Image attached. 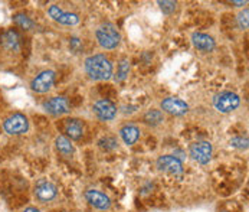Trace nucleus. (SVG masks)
I'll return each instance as SVG.
<instances>
[{
	"label": "nucleus",
	"instance_id": "obj_15",
	"mask_svg": "<svg viewBox=\"0 0 249 212\" xmlns=\"http://www.w3.org/2000/svg\"><path fill=\"white\" fill-rule=\"evenodd\" d=\"M64 132L70 140H79L84 136V123L79 118H68L64 124Z\"/></svg>",
	"mask_w": 249,
	"mask_h": 212
},
{
	"label": "nucleus",
	"instance_id": "obj_26",
	"mask_svg": "<svg viewBox=\"0 0 249 212\" xmlns=\"http://www.w3.org/2000/svg\"><path fill=\"white\" fill-rule=\"evenodd\" d=\"M20 212H42L39 208H36V207H28V208H25L23 211Z\"/></svg>",
	"mask_w": 249,
	"mask_h": 212
},
{
	"label": "nucleus",
	"instance_id": "obj_25",
	"mask_svg": "<svg viewBox=\"0 0 249 212\" xmlns=\"http://www.w3.org/2000/svg\"><path fill=\"white\" fill-rule=\"evenodd\" d=\"M238 25L242 31H247L249 26V10L244 9L239 15H238Z\"/></svg>",
	"mask_w": 249,
	"mask_h": 212
},
{
	"label": "nucleus",
	"instance_id": "obj_20",
	"mask_svg": "<svg viewBox=\"0 0 249 212\" xmlns=\"http://www.w3.org/2000/svg\"><path fill=\"white\" fill-rule=\"evenodd\" d=\"M13 22H15V25L16 26H19L20 29H23V31H31V29H34L35 28V23H34V20L29 18V16H26L25 13H16V15H13Z\"/></svg>",
	"mask_w": 249,
	"mask_h": 212
},
{
	"label": "nucleus",
	"instance_id": "obj_14",
	"mask_svg": "<svg viewBox=\"0 0 249 212\" xmlns=\"http://www.w3.org/2000/svg\"><path fill=\"white\" fill-rule=\"evenodd\" d=\"M192 45L200 51V52H212L216 48V42L211 35L202 34V32H193L192 34Z\"/></svg>",
	"mask_w": 249,
	"mask_h": 212
},
{
	"label": "nucleus",
	"instance_id": "obj_27",
	"mask_svg": "<svg viewBox=\"0 0 249 212\" xmlns=\"http://www.w3.org/2000/svg\"><path fill=\"white\" fill-rule=\"evenodd\" d=\"M248 1H232V4H236V6H245Z\"/></svg>",
	"mask_w": 249,
	"mask_h": 212
},
{
	"label": "nucleus",
	"instance_id": "obj_17",
	"mask_svg": "<svg viewBox=\"0 0 249 212\" xmlns=\"http://www.w3.org/2000/svg\"><path fill=\"white\" fill-rule=\"evenodd\" d=\"M1 43L7 51H13L18 52L20 48V36L18 34V31L15 29H7L3 36H1Z\"/></svg>",
	"mask_w": 249,
	"mask_h": 212
},
{
	"label": "nucleus",
	"instance_id": "obj_13",
	"mask_svg": "<svg viewBox=\"0 0 249 212\" xmlns=\"http://www.w3.org/2000/svg\"><path fill=\"white\" fill-rule=\"evenodd\" d=\"M85 199L95 210L108 211L111 208V198L108 196L107 193H104V192H101L98 189H88L85 192Z\"/></svg>",
	"mask_w": 249,
	"mask_h": 212
},
{
	"label": "nucleus",
	"instance_id": "obj_10",
	"mask_svg": "<svg viewBox=\"0 0 249 212\" xmlns=\"http://www.w3.org/2000/svg\"><path fill=\"white\" fill-rule=\"evenodd\" d=\"M92 113L101 121H112L117 117L118 110H117V106L111 100L101 98V100H97L92 104Z\"/></svg>",
	"mask_w": 249,
	"mask_h": 212
},
{
	"label": "nucleus",
	"instance_id": "obj_9",
	"mask_svg": "<svg viewBox=\"0 0 249 212\" xmlns=\"http://www.w3.org/2000/svg\"><path fill=\"white\" fill-rule=\"evenodd\" d=\"M48 15L52 20H55L59 25L64 26H75L79 23V16L73 12H67L62 7H59L58 4H51L48 9Z\"/></svg>",
	"mask_w": 249,
	"mask_h": 212
},
{
	"label": "nucleus",
	"instance_id": "obj_6",
	"mask_svg": "<svg viewBox=\"0 0 249 212\" xmlns=\"http://www.w3.org/2000/svg\"><path fill=\"white\" fill-rule=\"evenodd\" d=\"M55 78L56 74L52 70H43L39 74H36L35 77L31 81V90L36 94H46L48 91H51V88L55 84Z\"/></svg>",
	"mask_w": 249,
	"mask_h": 212
},
{
	"label": "nucleus",
	"instance_id": "obj_8",
	"mask_svg": "<svg viewBox=\"0 0 249 212\" xmlns=\"http://www.w3.org/2000/svg\"><path fill=\"white\" fill-rule=\"evenodd\" d=\"M156 168L167 175L180 176L183 175V162L175 154H163L156 160Z\"/></svg>",
	"mask_w": 249,
	"mask_h": 212
},
{
	"label": "nucleus",
	"instance_id": "obj_28",
	"mask_svg": "<svg viewBox=\"0 0 249 212\" xmlns=\"http://www.w3.org/2000/svg\"><path fill=\"white\" fill-rule=\"evenodd\" d=\"M222 212H228V211H222Z\"/></svg>",
	"mask_w": 249,
	"mask_h": 212
},
{
	"label": "nucleus",
	"instance_id": "obj_18",
	"mask_svg": "<svg viewBox=\"0 0 249 212\" xmlns=\"http://www.w3.org/2000/svg\"><path fill=\"white\" fill-rule=\"evenodd\" d=\"M164 121V113L160 108H150L142 114V123L148 127H157Z\"/></svg>",
	"mask_w": 249,
	"mask_h": 212
},
{
	"label": "nucleus",
	"instance_id": "obj_2",
	"mask_svg": "<svg viewBox=\"0 0 249 212\" xmlns=\"http://www.w3.org/2000/svg\"><path fill=\"white\" fill-rule=\"evenodd\" d=\"M95 39L103 49L112 51L121 43V32L111 22H104L95 29Z\"/></svg>",
	"mask_w": 249,
	"mask_h": 212
},
{
	"label": "nucleus",
	"instance_id": "obj_12",
	"mask_svg": "<svg viewBox=\"0 0 249 212\" xmlns=\"http://www.w3.org/2000/svg\"><path fill=\"white\" fill-rule=\"evenodd\" d=\"M42 107H43V110H45L48 114L55 116V117L68 114V113L71 111V107H70L68 100H67L65 97H62V96L52 97V98L46 100V101L42 104Z\"/></svg>",
	"mask_w": 249,
	"mask_h": 212
},
{
	"label": "nucleus",
	"instance_id": "obj_5",
	"mask_svg": "<svg viewBox=\"0 0 249 212\" xmlns=\"http://www.w3.org/2000/svg\"><path fill=\"white\" fill-rule=\"evenodd\" d=\"M189 154L190 157L199 163V165H208L212 160L213 154V146L211 141H195L189 147Z\"/></svg>",
	"mask_w": 249,
	"mask_h": 212
},
{
	"label": "nucleus",
	"instance_id": "obj_4",
	"mask_svg": "<svg viewBox=\"0 0 249 212\" xmlns=\"http://www.w3.org/2000/svg\"><path fill=\"white\" fill-rule=\"evenodd\" d=\"M213 107L216 111L222 113V114H229L232 111H235L239 104H241V98L238 94L232 93V91H222L213 96Z\"/></svg>",
	"mask_w": 249,
	"mask_h": 212
},
{
	"label": "nucleus",
	"instance_id": "obj_19",
	"mask_svg": "<svg viewBox=\"0 0 249 212\" xmlns=\"http://www.w3.org/2000/svg\"><path fill=\"white\" fill-rule=\"evenodd\" d=\"M55 147L62 156H67V157H71L72 154L75 153V147H73L72 141L64 135H59L55 139Z\"/></svg>",
	"mask_w": 249,
	"mask_h": 212
},
{
	"label": "nucleus",
	"instance_id": "obj_16",
	"mask_svg": "<svg viewBox=\"0 0 249 212\" xmlns=\"http://www.w3.org/2000/svg\"><path fill=\"white\" fill-rule=\"evenodd\" d=\"M120 137H121V140L124 141V144H127V146H133V144H136L139 139H140V135H142V132H140V127L139 126H136V124H133V123H127V124H124L121 129H120Z\"/></svg>",
	"mask_w": 249,
	"mask_h": 212
},
{
	"label": "nucleus",
	"instance_id": "obj_11",
	"mask_svg": "<svg viewBox=\"0 0 249 212\" xmlns=\"http://www.w3.org/2000/svg\"><path fill=\"white\" fill-rule=\"evenodd\" d=\"M160 110L163 113H167L170 116H175V117H181L184 114L189 113L190 107L189 104L178 98V97H167V98H163L161 103H160Z\"/></svg>",
	"mask_w": 249,
	"mask_h": 212
},
{
	"label": "nucleus",
	"instance_id": "obj_21",
	"mask_svg": "<svg viewBox=\"0 0 249 212\" xmlns=\"http://www.w3.org/2000/svg\"><path fill=\"white\" fill-rule=\"evenodd\" d=\"M128 74H130V62H128V59H121L120 61V64H118V67H117V72H115V81L117 82H123L127 77H128Z\"/></svg>",
	"mask_w": 249,
	"mask_h": 212
},
{
	"label": "nucleus",
	"instance_id": "obj_7",
	"mask_svg": "<svg viewBox=\"0 0 249 212\" xmlns=\"http://www.w3.org/2000/svg\"><path fill=\"white\" fill-rule=\"evenodd\" d=\"M34 195H35L36 201L40 204H48L52 202L56 195H58V188L55 183H52L48 179H39L35 183L34 188Z\"/></svg>",
	"mask_w": 249,
	"mask_h": 212
},
{
	"label": "nucleus",
	"instance_id": "obj_23",
	"mask_svg": "<svg viewBox=\"0 0 249 212\" xmlns=\"http://www.w3.org/2000/svg\"><path fill=\"white\" fill-rule=\"evenodd\" d=\"M98 146H100L103 150H106V152H111V150H115V149H117L118 143H117V139H115V137L106 136V137H103V139L98 140Z\"/></svg>",
	"mask_w": 249,
	"mask_h": 212
},
{
	"label": "nucleus",
	"instance_id": "obj_3",
	"mask_svg": "<svg viewBox=\"0 0 249 212\" xmlns=\"http://www.w3.org/2000/svg\"><path fill=\"white\" fill-rule=\"evenodd\" d=\"M3 130L9 136H20L29 130V118L23 113H13L3 121Z\"/></svg>",
	"mask_w": 249,
	"mask_h": 212
},
{
	"label": "nucleus",
	"instance_id": "obj_22",
	"mask_svg": "<svg viewBox=\"0 0 249 212\" xmlns=\"http://www.w3.org/2000/svg\"><path fill=\"white\" fill-rule=\"evenodd\" d=\"M157 4H159L160 10H161L164 15H172V13H175L176 9H178V3L173 1V0H159Z\"/></svg>",
	"mask_w": 249,
	"mask_h": 212
},
{
	"label": "nucleus",
	"instance_id": "obj_1",
	"mask_svg": "<svg viewBox=\"0 0 249 212\" xmlns=\"http://www.w3.org/2000/svg\"><path fill=\"white\" fill-rule=\"evenodd\" d=\"M84 70L92 81H108L114 75L112 62L104 54L89 55L84 61Z\"/></svg>",
	"mask_w": 249,
	"mask_h": 212
},
{
	"label": "nucleus",
	"instance_id": "obj_24",
	"mask_svg": "<svg viewBox=\"0 0 249 212\" xmlns=\"http://www.w3.org/2000/svg\"><path fill=\"white\" fill-rule=\"evenodd\" d=\"M229 144H231V147H233V149L247 150V149H248L249 141L248 137H233V139H231Z\"/></svg>",
	"mask_w": 249,
	"mask_h": 212
}]
</instances>
